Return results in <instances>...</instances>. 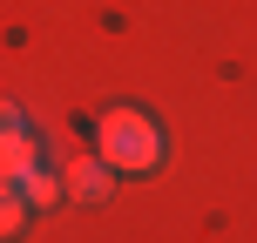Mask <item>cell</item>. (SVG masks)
I'll return each instance as SVG.
<instances>
[{"label":"cell","instance_id":"obj_1","mask_svg":"<svg viewBox=\"0 0 257 243\" xmlns=\"http://www.w3.org/2000/svg\"><path fill=\"white\" fill-rule=\"evenodd\" d=\"M95 155H102L108 169L142 176V169H156V155H163V135H156L149 115H136V108H108L102 128H95Z\"/></svg>","mask_w":257,"mask_h":243},{"label":"cell","instance_id":"obj_2","mask_svg":"<svg viewBox=\"0 0 257 243\" xmlns=\"http://www.w3.org/2000/svg\"><path fill=\"white\" fill-rule=\"evenodd\" d=\"M61 189L75 196V203H108V162L102 155H75L61 176Z\"/></svg>","mask_w":257,"mask_h":243},{"label":"cell","instance_id":"obj_3","mask_svg":"<svg viewBox=\"0 0 257 243\" xmlns=\"http://www.w3.org/2000/svg\"><path fill=\"white\" fill-rule=\"evenodd\" d=\"M34 162H41V142H34V128H0V182H21Z\"/></svg>","mask_w":257,"mask_h":243},{"label":"cell","instance_id":"obj_4","mask_svg":"<svg viewBox=\"0 0 257 243\" xmlns=\"http://www.w3.org/2000/svg\"><path fill=\"white\" fill-rule=\"evenodd\" d=\"M21 196H27V209H54V203H61V176L34 162V169L21 176Z\"/></svg>","mask_w":257,"mask_h":243},{"label":"cell","instance_id":"obj_5","mask_svg":"<svg viewBox=\"0 0 257 243\" xmlns=\"http://www.w3.org/2000/svg\"><path fill=\"white\" fill-rule=\"evenodd\" d=\"M21 216H27V196H21V182H0V243L21 230Z\"/></svg>","mask_w":257,"mask_h":243},{"label":"cell","instance_id":"obj_6","mask_svg":"<svg viewBox=\"0 0 257 243\" xmlns=\"http://www.w3.org/2000/svg\"><path fill=\"white\" fill-rule=\"evenodd\" d=\"M0 128H27V122H21V108H14V102H0Z\"/></svg>","mask_w":257,"mask_h":243}]
</instances>
